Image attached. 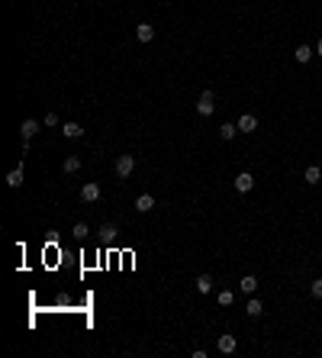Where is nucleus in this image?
Listing matches in <instances>:
<instances>
[{
  "label": "nucleus",
  "mask_w": 322,
  "mask_h": 358,
  "mask_svg": "<svg viewBox=\"0 0 322 358\" xmlns=\"http://www.w3.org/2000/svg\"><path fill=\"white\" fill-rule=\"evenodd\" d=\"M213 97H216V94L209 91V87H207V91H203V94H200V103H197V113H200V117H209V113H213V110H216Z\"/></svg>",
  "instance_id": "nucleus-1"
},
{
  "label": "nucleus",
  "mask_w": 322,
  "mask_h": 358,
  "mask_svg": "<svg viewBox=\"0 0 322 358\" xmlns=\"http://www.w3.org/2000/svg\"><path fill=\"white\" fill-rule=\"evenodd\" d=\"M113 168H116V174H119V178H129V174L136 171V158H132V155H119Z\"/></svg>",
  "instance_id": "nucleus-2"
},
{
  "label": "nucleus",
  "mask_w": 322,
  "mask_h": 358,
  "mask_svg": "<svg viewBox=\"0 0 322 358\" xmlns=\"http://www.w3.org/2000/svg\"><path fill=\"white\" fill-rule=\"evenodd\" d=\"M81 200H84V203H93V200H100V184L87 181V184L81 187Z\"/></svg>",
  "instance_id": "nucleus-3"
},
{
  "label": "nucleus",
  "mask_w": 322,
  "mask_h": 358,
  "mask_svg": "<svg viewBox=\"0 0 322 358\" xmlns=\"http://www.w3.org/2000/svg\"><path fill=\"white\" fill-rule=\"evenodd\" d=\"M254 129H258V119H254L252 113H242V117H238V133H248V136H252Z\"/></svg>",
  "instance_id": "nucleus-4"
},
{
  "label": "nucleus",
  "mask_w": 322,
  "mask_h": 358,
  "mask_svg": "<svg viewBox=\"0 0 322 358\" xmlns=\"http://www.w3.org/2000/svg\"><path fill=\"white\" fill-rule=\"evenodd\" d=\"M216 349L223 352V355H232V352L238 349V342H235V335H219V342H216Z\"/></svg>",
  "instance_id": "nucleus-5"
},
{
  "label": "nucleus",
  "mask_w": 322,
  "mask_h": 358,
  "mask_svg": "<svg viewBox=\"0 0 322 358\" xmlns=\"http://www.w3.org/2000/svg\"><path fill=\"white\" fill-rule=\"evenodd\" d=\"M252 187H254V181H252V174H248V171H242L235 178V191H238V194H248Z\"/></svg>",
  "instance_id": "nucleus-6"
},
{
  "label": "nucleus",
  "mask_w": 322,
  "mask_h": 358,
  "mask_svg": "<svg viewBox=\"0 0 322 358\" xmlns=\"http://www.w3.org/2000/svg\"><path fill=\"white\" fill-rule=\"evenodd\" d=\"M136 39H138V42H152V39H155V26L138 23V26H136Z\"/></svg>",
  "instance_id": "nucleus-7"
},
{
  "label": "nucleus",
  "mask_w": 322,
  "mask_h": 358,
  "mask_svg": "<svg viewBox=\"0 0 322 358\" xmlns=\"http://www.w3.org/2000/svg\"><path fill=\"white\" fill-rule=\"evenodd\" d=\"M238 287H242V294H248V297H252L254 290H258V278H254V274H245V278L238 281Z\"/></svg>",
  "instance_id": "nucleus-8"
},
{
  "label": "nucleus",
  "mask_w": 322,
  "mask_h": 358,
  "mask_svg": "<svg viewBox=\"0 0 322 358\" xmlns=\"http://www.w3.org/2000/svg\"><path fill=\"white\" fill-rule=\"evenodd\" d=\"M136 210H138V213H148V210H155V197H152V194H142V197H136Z\"/></svg>",
  "instance_id": "nucleus-9"
},
{
  "label": "nucleus",
  "mask_w": 322,
  "mask_h": 358,
  "mask_svg": "<svg viewBox=\"0 0 322 358\" xmlns=\"http://www.w3.org/2000/svg\"><path fill=\"white\" fill-rule=\"evenodd\" d=\"M62 136H65V139H81V136H84V129H81L77 123H65L62 126Z\"/></svg>",
  "instance_id": "nucleus-10"
},
{
  "label": "nucleus",
  "mask_w": 322,
  "mask_h": 358,
  "mask_svg": "<svg viewBox=\"0 0 322 358\" xmlns=\"http://www.w3.org/2000/svg\"><path fill=\"white\" fill-rule=\"evenodd\" d=\"M316 55V48H309V46H297V52H293V58H297L299 65H306L309 58H313Z\"/></svg>",
  "instance_id": "nucleus-11"
},
{
  "label": "nucleus",
  "mask_w": 322,
  "mask_h": 358,
  "mask_svg": "<svg viewBox=\"0 0 322 358\" xmlns=\"http://www.w3.org/2000/svg\"><path fill=\"white\" fill-rule=\"evenodd\" d=\"M7 187H13V191H16V187H23V165L7 174Z\"/></svg>",
  "instance_id": "nucleus-12"
},
{
  "label": "nucleus",
  "mask_w": 322,
  "mask_h": 358,
  "mask_svg": "<svg viewBox=\"0 0 322 358\" xmlns=\"http://www.w3.org/2000/svg\"><path fill=\"white\" fill-rule=\"evenodd\" d=\"M20 133H23L26 139H32V136L39 133V119H23V126H20Z\"/></svg>",
  "instance_id": "nucleus-13"
},
{
  "label": "nucleus",
  "mask_w": 322,
  "mask_h": 358,
  "mask_svg": "<svg viewBox=\"0 0 322 358\" xmlns=\"http://www.w3.org/2000/svg\"><path fill=\"white\" fill-rule=\"evenodd\" d=\"M62 168H65V174H74V171H81V158H77V155L65 158V162H62Z\"/></svg>",
  "instance_id": "nucleus-14"
},
{
  "label": "nucleus",
  "mask_w": 322,
  "mask_h": 358,
  "mask_svg": "<svg viewBox=\"0 0 322 358\" xmlns=\"http://www.w3.org/2000/svg\"><path fill=\"white\" fill-rule=\"evenodd\" d=\"M235 133H238V123H223V126H219V136H223L226 142L235 139Z\"/></svg>",
  "instance_id": "nucleus-15"
},
{
  "label": "nucleus",
  "mask_w": 322,
  "mask_h": 358,
  "mask_svg": "<svg viewBox=\"0 0 322 358\" xmlns=\"http://www.w3.org/2000/svg\"><path fill=\"white\" fill-rule=\"evenodd\" d=\"M197 290L200 294H209V290H213V278H209V274H200L197 278Z\"/></svg>",
  "instance_id": "nucleus-16"
},
{
  "label": "nucleus",
  "mask_w": 322,
  "mask_h": 358,
  "mask_svg": "<svg viewBox=\"0 0 322 358\" xmlns=\"http://www.w3.org/2000/svg\"><path fill=\"white\" fill-rule=\"evenodd\" d=\"M100 239H103V242H113V239H116V223L100 226Z\"/></svg>",
  "instance_id": "nucleus-17"
},
{
  "label": "nucleus",
  "mask_w": 322,
  "mask_h": 358,
  "mask_svg": "<svg viewBox=\"0 0 322 358\" xmlns=\"http://www.w3.org/2000/svg\"><path fill=\"white\" fill-rule=\"evenodd\" d=\"M303 178H306V184H319V181H322V171H319V168H316V165H309V168H306V174H303Z\"/></svg>",
  "instance_id": "nucleus-18"
},
{
  "label": "nucleus",
  "mask_w": 322,
  "mask_h": 358,
  "mask_svg": "<svg viewBox=\"0 0 322 358\" xmlns=\"http://www.w3.org/2000/svg\"><path fill=\"white\" fill-rule=\"evenodd\" d=\"M245 313H248V316H261V313H264V304L252 297V300H248V307H245Z\"/></svg>",
  "instance_id": "nucleus-19"
},
{
  "label": "nucleus",
  "mask_w": 322,
  "mask_h": 358,
  "mask_svg": "<svg viewBox=\"0 0 322 358\" xmlns=\"http://www.w3.org/2000/svg\"><path fill=\"white\" fill-rule=\"evenodd\" d=\"M216 300H219L223 307H229L232 300H235V294H232V290H219V294H216Z\"/></svg>",
  "instance_id": "nucleus-20"
},
{
  "label": "nucleus",
  "mask_w": 322,
  "mask_h": 358,
  "mask_svg": "<svg viewBox=\"0 0 322 358\" xmlns=\"http://www.w3.org/2000/svg\"><path fill=\"white\" fill-rule=\"evenodd\" d=\"M87 233H91V226H87V223H77L74 226V236H77V239H87Z\"/></svg>",
  "instance_id": "nucleus-21"
},
{
  "label": "nucleus",
  "mask_w": 322,
  "mask_h": 358,
  "mask_svg": "<svg viewBox=\"0 0 322 358\" xmlns=\"http://www.w3.org/2000/svg\"><path fill=\"white\" fill-rule=\"evenodd\" d=\"M309 290H313V297H319V300H322V278H316L313 284H309Z\"/></svg>",
  "instance_id": "nucleus-22"
},
{
  "label": "nucleus",
  "mask_w": 322,
  "mask_h": 358,
  "mask_svg": "<svg viewBox=\"0 0 322 358\" xmlns=\"http://www.w3.org/2000/svg\"><path fill=\"white\" fill-rule=\"evenodd\" d=\"M46 126H58V117H55V113H46Z\"/></svg>",
  "instance_id": "nucleus-23"
},
{
  "label": "nucleus",
  "mask_w": 322,
  "mask_h": 358,
  "mask_svg": "<svg viewBox=\"0 0 322 358\" xmlns=\"http://www.w3.org/2000/svg\"><path fill=\"white\" fill-rule=\"evenodd\" d=\"M316 55H322V39H319V46H316Z\"/></svg>",
  "instance_id": "nucleus-24"
}]
</instances>
